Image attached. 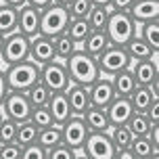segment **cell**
Masks as SVG:
<instances>
[{"instance_id":"43","label":"cell","mask_w":159,"mask_h":159,"mask_svg":"<svg viewBox=\"0 0 159 159\" xmlns=\"http://www.w3.org/2000/svg\"><path fill=\"white\" fill-rule=\"evenodd\" d=\"M8 84H7V78H4V69H0V109H2V105H4V101H7L8 96Z\"/></svg>"},{"instance_id":"17","label":"cell","mask_w":159,"mask_h":159,"mask_svg":"<svg viewBox=\"0 0 159 159\" xmlns=\"http://www.w3.org/2000/svg\"><path fill=\"white\" fill-rule=\"evenodd\" d=\"M107 111V117H109V124L113 126H126L128 121H130V117L134 115V109H132V105H130V101L128 98H113V103L105 109Z\"/></svg>"},{"instance_id":"37","label":"cell","mask_w":159,"mask_h":159,"mask_svg":"<svg viewBox=\"0 0 159 159\" xmlns=\"http://www.w3.org/2000/svg\"><path fill=\"white\" fill-rule=\"evenodd\" d=\"M15 134H17V124L11 119L2 117L0 119V144H8L15 143Z\"/></svg>"},{"instance_id":"32","label":"cell","mask_w":159,"mask_h":159,"mask_svg":"<svg viewBox=\"0 0 159 159\" xmlns=\"http://www.w3.org/2000/svg\"><path fill=\"white\" fill-rule=\"evenodd\" d=\"M88 25L92 32H105L107 30V21H109V8H103V7H92L90 15L86 17Z\"/></svg>"},{"instance_id":"23","label":"cell","mask_w":159,"mask_h":159,"mask_svg":"<svg viewBox=\"0 0 159 159\" xmlns=\"http://www.w3.org/2000/svg\"><path fill=\"white\" fill-rule=\"evenodd\" d=\"M155 98H159V96H155L149 88H143V86H136L134 92L128 96V101H130V105H132L134 113H144Z\"/></svg>"},{"instance_id":"4","label":"cell","mask_w":159,"mask_h":159,"mask_svg":"<svg viewBox=\"0 0 159 159\" xmlns=\"http://www.w3.org/2000/svg\"><path fill=\"white\" fill-rule=\"evenodd\" d=\"M69 13L67 8L50 4L44 11H40V36H46V38H57L65 34L67 23H69Z\"/></svg>"},{"instance_id":"16","label":"cell","mask_w":159,"mask_h":159,"mask_svg":"<svg viewBox=\"0 0 159 159\" xmlns=\"http://www.w3.org/2000/svg\"><path fill=\"white\" fill-rule=\"evenodd\" d=\"M65 96H67V103H69L71 115H78V117H82V115H84V113L90 109V96H88V88L78 86V84H69V88L65 90Z\"/></svg>"},{"instance_id":"51","label":"cell","mask_w":159,"mask_h":159,"mask_svg":"<svg viewBox=\"0 0 159 159\" xmlns=\"http://www.w3.org/2000/svg\"><path fill=\"white\" fill-rule=\"evenodd\" d=\"M149 159H159V153H155V155H151Z\"/></svg>"},{"instance_id":"25","label":"cell","mask_w":159,"mask_h":159,"mask_svg":"<svg viewBox=\"0 0 159 159\" xmlns=\"http://www.w3.org/2000/svg\"><path fill=\"white\" fill-rule=\"evenodd\" d=\"M61 143H63V138H61V128L59 126H50V128H44V130H38L36 144H38L40 149L50 151V149H55L57 144H61Z\"/></svg>"},{"instance_id":"46","label":"cell","mask_w":159,"mask_h":159,"mask_svg":"<svg viewBox=\"0 0 159 159\" xmlns=\"http://www.w3.org/2000/svg\"><path fill=\"white\" fill-rule=\"evenodd\" d=\"M113 159H136V157L132 155L130 149H124V151H115V157Z\"/></svg>"},{"instance_id":"18","label":"cell","mask_w":159,"mask_h":159,"mask_svg":"<svg viewBox=\"0 0 159 159\" xmlns=\"http://www.w3.org/2000/svg\"><path fill=\"white\" fill-rule=\"evenodd\" d=\"M46 109H48V113H50V117H52V124L59 126V128L71 117V109H69V103H67L65 92L63 94H50Z\"/></svg>"},{"instance_id":"26","label":"cell","mask_w":159,"mask_h":159,"mask_svg":"<svg viewBox=\"0 0 159 159\" xmlns=\"http://www.w3.org/2000/svg\"><path fill=\"white\" fill-rule=\"evenodd\" d=\"M107 136H109V140H111V144H113L115 151L130 149V144H132V140H134V136L130 134L128 126H113V128H109Z\"/></svg>"},{"instance_id":"10","label":"cell","mask_w":159,"mask_h":159,"mask_svg":"<svg viewBox=\"0 0 159 159\" xmlns=\"http://www.w3.org/2000/svg\"><path fill=\"white\" fill-rule=\"evenodd\" d=\"M61 138H63V144H67L75 153L82 151V147H84V143H86V138H88V128L82 121V117L71 115V117L67 119L61 126Z\"/></svg>"},{"instance_id":"7","label":"cell","mask_w":159,"mask_h":159,"mask_svg":"<svg viewBox=\"0 0 159 159\" xmlns=\"http://www.w3.org/2000/svg\"><path fill=\"white\" fill-rule=\"evenodd\" d=\"M40 82L46 86V90L50 94H63L71 84L65 65L59 63V61H52V63L40 67Z\"/></svg>"},{"instance_id":"38","label":"cell","mask_w":159,"mask_h":159,"mask_svg":"<svg viewBox=\"0 0 159 159\" xmlns=\"http://www.w3.org/2000/svg\"><path fill=\"white\" fill-rule=\"evenodd\" d=\"M75 157V151L73 149H69L67 144H57L55 149H50V151H46V159H73Z\"/></svg>"},{"instance_id":"13","label":"cell","mask_w":159,"mask_h":159,"mask_svg":"<svg viewBox=\"0 0 159 159\" xmlns=\"http://www.w3.org/2000/svg\"><path fill=\"white\" fill-rule=\"evenodd\" d=\"M130 73L134 78L136 86L149 88L153 82H157V52H153L149 61H136L130 65Z\"/></svg>"},{"instance_id":"15","label":"cell","mask_w":159,"mask_h":159,"mask_svg":"<svg viewBox=\"0 0 159 159\" xmlns=\"http://www.w3.org/2000/svg\"><path fill=\"white\" fill-rule=\"evenodd\" d=\"M128 15L132 17L136 25L157 21L159 19V0H134V4L130 7Z\"/></svg>"},{"instance_id":"52","label":"cell","mask_w":159,"mask_h":159,"mask_svg":"<svg viewBox=\"0 0 159 159\" xmlns=\"http://www.w3.org/2000/svg\"><path fill=\"white\" fill-rule=\"evenodd\" d=\"M0 119H2V113H0Z\"/></svg>"},{"instance_id":"12","label":"cell","mask_w":159,"mask_h":159,"mask_svg":"<svg viewBox=\"0 0 159 159\" xmlns=\"http://www.w3.org/2000/svg\"><path fill=\"white\" fill-rule=\"evenodd\" d=\"M88 96H90V107L107 109V107L113 103V98H115V92H113V86H111V80L101 75L92 86L88 88Z\"/></svg>"},{"instance_id":"3","label":"cell","mask_w":159,"mask_h":159,"mask_svg":"<svg viewBox=\"0 0 159 159\" xmlns=\"http://www.w3.org/2000/svg\"><path fill=\"white\" fill-rule=\"evenodd\" d=\"M4 78L11 92H27L40 80V67L32 61H23L19 65L4 67Z\"/></svg>"},{"instance_id":"53","label":"cell","mask_w":159,"mask_h":159,"mask_svg":"<svg viewBox=\"0 0 159 159\" xmlns=\"http://www.w3.org/2000/svg\"><path fill=\"white\" fill-rule=\"evenodd\" d=\"M0 69H2V63H0Z\"/></svg>"},{"instance_id":"5","label":"cell","mask_w":159,"mask_h":159,"mask_svg":"<svg viewBox=\"0 0 159 159\" xmlns=\"http://www.w3.org/2000/svg\"><path fill=\"white\" fill-rule=\"evenodd\" d=\"M23 61H30V38L21 36L19 32L4 38V46L0 50V63L2 69L11 65H19Z\"/></svg>"},{"instance_id":"8","label":"cell","mask_w":159,"mask_h":159,"mask_svg":"<svg viewBox=\"0 0 159 159\" xmlns=\"http://www.w3.org/2000/svg\"><path fill=\"white\" fill-rule=\"evenodd\" d=\"M2 117L11 119V121H15L17 126L19 124H25V121H30V115H32V105L27 101V96L25 92H8L7 101L2 105Z\"/></svg>"},{"instance_id":"45","label":"cell","mask_w":159,"mask_h":159,"mask_svg":"<svg viewBox=\"0 0 159 159\" xmlns=\"http://www.w3.org/2000/svg\"><path fill=\"white\" fill-rule=\"evenodd\" d=\"M0 4H4V7H11V8H15V11H19V8L25 7L27 2H25V0H0Z\"/></svg>"},{"instance_id":"19","label":"cell","mask_w":159,"mask_h":159,"mask_svg":"<svg viewBox=\"0 0 159 159\" xmlns=\"http://www.w3.org/2000/svg\"><path fill=\"white\" fill-rule=\"evenodd\" d=\"M109 46H111V42H109V38H107V34H105V32H90V34H88V38L80 44V50H82L84 55L96 59V57L103 55Z\"/></svg>"},{"instance_id":"36","label":"cell","mask_w":159,"mask_h":159,"mask_svg":"<svg viewBox=\"0 0 159 159\" xmlns=\"http://www.w3.org/2000/svg\"><path fill=\"white\" fill-rule=\"evenodd\" d=\"M30 121H32V124L38 128V130H44V128L55 126V124H52V117H50V113H48L46 107H38V109H32Z\"/></svg>"},{"instance_id":"41","label":"cell","mask_w":159,"mask_h":159,"mask_svg":"<svg viewBox=\"0 0 159 159\" xmlns=\"http://www.w3.org/2000/svg\"><path fill=\"white\" fill-rule=\"evenodd\" d=\"M144 117L149 119L151 126H159V98H155V101L149 105V109L144 111Z\"/></svg>"},{"instance_id":"35","label":"cell","mask_w":159,"mask_h":159,"mask_svg":"<svg viewBox=\"0 0 159 159\" xmlns=\"http://www.w3.org/2000/svg\"><path fill=\"white\" fill-rule=\"evenodd\" d=\"M92 11V2L90 0H71L69 7H67V13L71 19H86Z\"/></svg>"},{"instance_id":"9","label":"cell","mask_w":159,"mask_h":159,"mask_svg":"<svg viewBox=\"0 0 159 159\" xmlns=\"http://www.w3.org/2000/svg\"><path fill=\"white\" fill-rule=\"evenodd\" d=\"M82 155L88 159H113L115 157V149H113L109 136L105 132H88V138L84 147H82Z\"/></svg>"},{"instance_id":"42","label":"cell","mask_w":159,"mask_h":159,"mask_svg":"<svg viewBox=\"0 0 159 159\" xmlns=\"http://www.w3.org/2000/svg\"><path fill=\"white\" fill-rule=\"evenodd\" d=\"M132 4H134V0H111L109 11H115V13H128Z\"/></svg>"},{"instance_id":"11","label":"cell","mask_w":159,"mask_h":159,"mask_svg":"<svg viewBox=\"0 0 159 159\" xmlns=\"http://www.w3.org/2000/svg\"><path fill=\"white\" fill-rule=\"evenodd\" d=\"M30 61H32V63H36L38 67L57 61V59H55L52 38H46V36H36V38L30 40Z\"/></svg>"},{"instance_id":"28","label":"cell","mask_w":159,"mask_h":159,"mask_svg":"<svg viewBox=\"0 0 159 159\" xmlns=\"http://www.w3.org/2000/svg\"><path fill=\"white\" fill-rule=\"evenodd\" d=\"M25 96H27V101H30V105H32V109H38V107H46V105H48L50 92H48L46 86L38 80V82L25 92Z\"/></svg>"},{"instance_id":"27","label":"cell","mask_w":159,"mask_h":159,"mask_svg":"<svg viewBox=\"0 0 159 159\" xmlns=\"http://www.w3.org/2000/svg\"><path fill=\"white\" fill-rule=\"evenodd\" d=\"M90 32H92V30H90V25H88L86 19H69L67 30H65V34L78 44V48H80V44L88 38V34H90Z\"/></svg>"},{"instance_id":"47","label":"cell","mask_w":159,"mask_h":159,"mask_svg":"<svg viewBox=\"0 0 159 159\" xmlns=\"http://www.w3.org/2000/svg\"><path fill=\"white\" fill-rule=\"evenodd\" d=\"M92 2V7H103V8H109L111 4V0H90Z\"/></svg>"},{"instance_id":"30","label":"cell","mask_w":159,"mask_h":159,"mask_svg":"<svg viewBox=\"0 0 159 159\" xmlns=\"http://www.w3.org/2000/svg\"><path fill=\"white\" fill-rule=\"evenodd\" d=\"M36 138H38V128L34 126L32 121H25V124H19V126H17L15 143L19 144V147L36 144Z\"/></svg>"},{"instance_id":"14","label":"cell","mask_w":159,"mask_h":159,"mask_svg":"<svg viewBox=\"0 0 159 159\" xmlns=\"http://www.w3.org/2000/svg\"><path fill=\"white\" fill-rule=\"evenodd\" d=\"M17 32L25 38H36L40 36V11L32 7H21L17 11Z\"/></svg>"},{"instance_id":"29","label":"cell","mask_w":159,"mask_h":159,"mask_svg":"<svg viewBox=\"0 0 159 159\" xmlns=\"http://www.w3.org/2000/svg\"><path fill=\"white\" fill-rule=\"evenodd\" d=\"M15 32H17V11L0 4V34L7 38Z\"/></svg>"},{"instance_id":"31","label":"cell","mask_w":159,"mask_h":159,"mask_svg":"<svg viewBox=\"0 0 159 159\" xmlns=\"http://www.w3.org/2000/svg\"><path fill=\"white\" fill-rule=\"evenodd\" d=\"M138 36L147 42V46L151 50H157L159 48V19L157 21H149V23H143L140 30H138Z\"/></svg>"},{"instance_id":"24","label":"cell","mask_w":159,"mask_h":159,"mask_svg":"<svg viewBox=\"0 0 159 159\" xmlns=\"http://www.w3.org/2000/svg\"><path fill=\"white\" fill-rule=\"evenodd\" d=\"M52 46H55V59L59 63H65V61L78 50V44H75L67 34H61V36L52 38Z\"/></svg>"},{"instance_id":"44","label":"cell","mask_w":159,"mask_h":159,"mask_svg":"<svg viewBox=\"0 0 159 159\" xmlns=\"http://www.w3.org/2000/svg\"><path fill=\"white\" fill-rule=\"evenodd\" d=\"M25 2H27V7L36 8V11H44L46 7H50V4H52L50 0H25Z\"/></svg>"},{"instance_id":"1","label":"cell","mask_w":159,"mask_h":159,"mask_svg":"<svg viewBox=\"0 0 159 159\" xmlns=\"http://www.w3.org/2000/svg\"><path fill=\"white\" fill-rule=\"evenodd\" d=\"M63 65H65V69H67L69 82H71V84H78V86L90 88L96 80L101 78V71H98V67H96V59L84 55L80 48Z\"/></svg>"},{"instance_id":"48","label":"cell","mask_w":159,"mask_h":159,"mask_svg":"<svg viewBox=\"0 0 159 159\" xmlns=\"http://www.w3.org/2000/svg\"><path fill=\"white\" fill-rule=\"evenodd\" d=\"M50 2H52V4H57V7H63V8H67L71 0H50Z\"/></svg>"},{"instance_id":"49","label":"cell","mask_w":159,"mask_h":159,"mask_svg":"<svg viewBox=\"0 0 159 159\" xmlns=\"http://www.w3.org/2000/svg\"><path fill=\"white\" fill-rule=\"evenodd\" d=\"M73 159H88V157H86V155H82V153H75V157H73Z\"/></svg>"},{"instance_id":"39","label":"cell","mask_w":159,"mask_h":159,"mask_svg":"<svg viewBox=\"0 0 159 159\" xmlns=\"http://www.w3.org/2000/svg\"><path fill=\"white\" fill-rule=\"evenodd\" d=\"M21 151L23 147H19L17 143L0 144V159H21Z\"/></svg>"},{"instance_id":"2","label":"cell","mask_w":159,"mask_h":159,"mask_svg":"<svg viewBox=\"0 0 159 159\" xmlns=\"http://www.w3.org/2000/svg\"><path fill=\"white\" fill-rule=\"evenodd\" d=\"M105 34L111 42V46H126L134 36H138V25L132 21V17L128 13L109 11V21H107Z\"/></svg>"},{"instance_id":"21","label":"cell","mask_w":159,"mask_h":159,"mask_svg":"<svg viewBox=\"0 0 159 159\" xmlns=\"http://www.w3.org/2000/svg\"><path fill=\"white\" fill-rule=\"evenodd\" d=\"M109 80H111L113 92H115L117 98H128V96L134 92V88H136V82H134V78H132L130 69H124V71L115 73V75H111Z\"/></svg>"},{"instance_id":"20","label":"cell","mask_w":159,"mask_h":159,"mask_svg":"<svg viewBox=\"0 0 159 159\" xmlns=\"http://www.w3.org/2000/svg\"><path fill=\"white\" fill-rule=\"evenodd\" d=\"M82 121L86 124L88 132H109V117H107V111L105 109H96V107H90L84 115H82Z\"/></svg>"},{"instance_id":"6","label":"cell","mask_w":159,"mask_h":159,"mask_svg":"<svg viewBox=\"0 0 159 159\" xmlns=\"http://www.w3.org/2000/svg\"><path fill=\"white\" fill-rule=\"evenodd\" d=\"M130 65H132V61L126 55L124 46H109L101 57H96V67L103 78H111L124 69H130Z\"/></svg>"},{"instance_id":"22","label":"cell","mask_w":159,"mask_h":159,"mask_svg":"<svg viewBox=\"0 0 159 159\" xmlns=\"http://www.w3.org/2000/svg\"><path fill=\"white\" fill-rule=\"evenodd\" d=\"M124 50H126V55L130 57L132 63H136V61H149L153 57V52H157V50H151V48L147 46V42H144L140 36H134V38L124 46Z\"/></svg>"},{"instance_id":"33","label":"cell","mask_w":159,"mask_h":159,"mask_svg":"<svg viewBox=\"0 0 159 159\" xmlns=\"http://www.w3.org/2000/svg\"><path fill=\"white\" fill-rule=\"evenodd\" d=\"M126 126H128L130 134L134 136V138H143V136H147V134H149V130L153 128L151 124H149V119L144 117V113H134Z\"/></svg>"},{"instance_id":"50","label":"cell","mask_w":159,"mask_h":159,"mask_svg":"<svg viewBox=\"0 0 159 159\" xmlns=\"http://www.w3.org/2000/svg\"><path fill=\"white\" fill-rule=\"evenodd\" d=\"M2 46H4V36L0 34V50H2Z\"/></svg>"},{"instance_id":"34","label":"cell","mask_w":159,"mask_h":159,"mask_svg":"<svg viewBox=\"0 0 159 159\" xmlns=\"http://www.w3.org/2000/svg\"><path fill=\"white\" fill-rule=\"evenodd\" d=\"M130 151H132V155H134L136 159H149L151 155L159 153L157 147H153L147 136H143V138H134L132 144H130Z\"/></svg>"},{"instance_id":"40","label":"cell","mask_w":159,"mask_h":159,"mask_svg":"<svg viewBox=\"0 0 159 159\" xmlns=\"http://www.w3.org/2000/svg\"><path fill=\"white\" fill-rule=\"evenodd\" d=\"M21 159H46V151L40 149L38 144H30V147H23Z\"/></svg>"}]
</instances>
